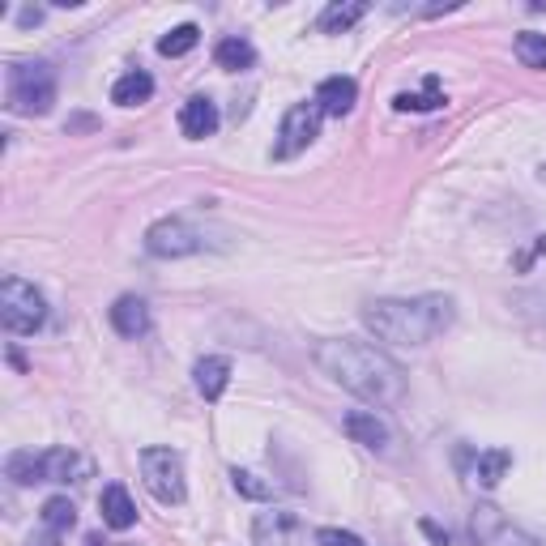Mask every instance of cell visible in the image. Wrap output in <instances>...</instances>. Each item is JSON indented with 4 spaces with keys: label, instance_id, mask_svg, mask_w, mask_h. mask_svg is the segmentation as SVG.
Here are the masks:
<instances>
[{
    "label": "cell",
    "instance_id": "1",
    "mask_svg": "<svg viewBox=\"0 0 546 546\" xmlns=\"http://www.w3.org/2000/svg\"><path fill=\"white\" fill-rule=\"evenodd\" d=\"M316 367L346 393H355L367 406H401L406 397V372L384 355L380 346L359 337H333L316 346Z\"/></svg>",
    "mask_w": 546,
    "mask_h": 546
},
{
    "label": "cell",
    "instance_id": "17",
    "mask_svg": "<svg viewBox=\"0 0 546 546\" xmlns=\"http://www.w3.org/2000/svg\"><path fill=\"white\" fill-rule=\"evenodd\" d=\"M150 94H154V77L150 73H124L116 86H111V103L116 107H141V103H150Z\"/></svg>",
    "mask_w": 546,
    "mask_h": 546
},
{
    "label": "cell",
    "instance_id": "12",
    "mask_svg": "<svg viewBox=\"0 0 546 546\" xmlns=\"http://www.w3.org/2000/svg\"><path fill=\"white\" fill-rule=\"evenodd\" d=\"M325 116H346V111H355L359 103V86L355 77H325V82L316 86V99H312Z\"/></svg>",
    "mask_w": 546,
    "mask_h": 546
},
{
    "label": "cell",
    "instance_id": "4",
    "mask_svg": "<svg viewBox=\"0 0 546 546\" xmlns=\"http://www.w3.org/2000/svg\"><path fill=\"white\" fill-rule=\"evenodd\" d=\"M43 320H47V299L43 291H35L26 278H5L0 282V325H5L9 333H35L43 329Z\"/></svg>",
    "mask_w": 546,
    "mask_h": 546
},
{
    "label": "cell",
    "instance_id": "5",
    "mask_svg": "<svg viewBox=\"0 0 546 546\" xmlns=\"http://www.w3.org/2000/svg\"><path fill=\"white\" fill-rule=\"evenodd\" d=\"M141 483L158 504H184V457L175 448H146L141 453Z\"/></svg>",
    "mask_w": 546,
    "mask_h": 546
},
{
    "label": "cell",
    "instance_id": "13",
    "mask_svg": "<svg viewBox=\"0 0 546 546\" xmlns=\"http://www.w3.org/2000/svg\"><path fill=\"white\" fill-rule=\"evenodd\" d=\"M111 329L120 337H146L150 333V308L137 295H120L111 303Z\"/></svg>",
    "mask_w": 546,
    "mask_h": 546
},
{
    "label": "cell",
    "instance_id": "24",
    "mask_svg": "<svg viewBox=\"0 0 546 546\" xmlns=\"http://www.w3.org/2000/svg\"><path fill=\"white\" fill-rule=\"evenodd\" d=\"M197 43H201V30L192 26V22H184V26H175L171 35H163V39H158V52L175 60V56H188V52H192V47H197Z\"/></svg>",
    "mask_w": 546,
    "mask_h": 546
},
{
    "label": "cell",
    "instance_id": "16",
    "mask_svg": "<svg viewBox=\"0 0 546 546\" xmlns=\"http://www.w3.org/2000/svg\"><path fill=\"white\" fill-rule=\"evenodd\" d=\"M90 474V461H82L73 448H52L47 453V483H82Z\"/></svg>",
    "mask_w": 546,
    "mask_h": 546
},
{
    "label": "cell",
    "instance_id": "21",
    "mask_svg": "<svg viewBox=\"0 0 546 546\" xmlns=\"http://www.w3.org/2000/svg\"><path fill=\"white\" fill-rule=\"evenodd\" d=\"M508 470H512V453H508V448H491V453H483V457L474 461V478L483 487H495Z\"/></svg>",
    "mask_w": 546,
    "mask_h": 546
},
{
    "label": "cell",
    "instance_id": "10",
    "mask_svg": "<svg viewBox=\"0 0 546 546\" xmlns=\"http://www.w3.org/2000/svg\"><path fill=\"white\" fill-rule=\"evenodd\" d=\"M346 436L355 444H363L367 453H380V457H393V444H397L393 427L384 423L376 410H350L346 414Z\"/></svg>",
    "mask_w": 546,
    "mask_h": 546
},
{
    "label": "cell",
    "instance_id": "28",
    "mask_svg": "<svg viewBox=\"0 0 546 546\" xmlns=\"http://www.w3.org/2000/svg\"><path fill=\"white\" fill-rule=\"evenodd\" d=\"M423 534L431 538V546H448V534H444V529H440L436 521H423Z\"/></svg>",
    "mask_w": 546,
    "mask_h": 546
},
{
    "label": "cell",
    "instance_id": "3",
    "mask_svg": "<svg viewBox=\"0 0 546 546\" xmlns=\"http://www.w3.org/2000/svg\"><path fill=\"white\" fill-rule=\"evenodd\" d=\"M5 103L18 116H47L56 103V73L47 64H13L5 82Z\"/></svg>",
    "mask_w": 546,
    "mask_h": 546
},
{
    "label": "cell",
    "instance_id": "7",
    "mask_svg": "<svg viewBox=\"0 0 546 546\" xmlns=\"http://www.w3.org/2000/svg\"><path fill=\"white\" fill-rule=\"evenodd\" d=\"M201 248H205L201 231L192 227V222H184V218H163V222H154V227L146 231V252L150 256H163V261L192 256V252H201Z\"/></svg>",
    "mask_w": 546,
    "mask_h": 546
},
{
    "label": "cell",
    "instance_id": "23",
    "mask_svg": "<svg viewBox=\"0 0 546 546\" xmlns=\"http://www.w3.org/2000/svg\"><path fill=\"white\" fill-rule=\"evenodd\" d=\"M393 107H397V111H436V107H444L440 82H436V77H427V82H423V94H397Z\"/></svg>",
    "mask_w": 546,
    "mask_h": 546
},
{
    "label": "cell",
    "instance_id": "15",
    "mask_svg": "<svg viewBox=\"0 0 546 546\" xmlns=\"http://www.w3.org/2000/svg\"><path fill=\"white\" fill-rule=\"evenodd\" d=\"M192 376H197V393L205 401H218L222 393H227V384H231V359L205 355L197 367H192Z\"/></svg>",
    "mask_w": 546,
    "mask_h": 546
},
{
    "label": "cell",
    "instance_id": "30",
    "mask_svg": "<svg viewBox=\"0 0 546 546\" xmlns=\"http://www.w3.org/2000/svg\"><path fill=\"white\" fill-rule=\"evenodd\" d=\"M60 542V534H52V529H47L43 538H30V546H56Z\"/></svg>",
    "mask_w": 546,
    "mask_h": 546
},
{
    "label": "cell",
    "instance_id": "26",
    "mask_svg": "<svg viewBox=\"0 0 546 546\" xmlns=\"http://www.w3.org/2000/svg\"><path fill=\"white\" fill-rule=\"evenodd\" d=\"M231 483L239 495H248V500H273V483H265V478L252 470H231Z\"/></svg>",
    "mask_w": 546,
    "mask_h": 546
},
{
    "label": "cell",
    "instance_id": "19",
    "mask_svg": "<svg viewBox=\"0 0 546 546\" xmlns=\"http://www.w3.org/2000/svg\"><path fill=\"white\" fill-rule=\"evenodd\" d=\"M5 474H9L18 487L47 483V453H13V457L5 461Z\"/></svg>",
    "mask_w": 546,
    "mask_h": 546
},
{
    "label": "cell",
    "instance_id": "22",
    "mask_svg": "<svg viewBox=\"0 0 546 546\" xmlns=\"http://www.w3.org/2000/svg\"><path fill=\"white\" fill-rule=\"evenodd\" d=\"M43 525L52 529V534H69L77 525V508H73L69 495H52V500L43 504Z\"/></svg>",
    "mask_w": 546,
    "mask_h": 546
},
{
    "label": "cell",
    "instance_id": "11",
    "mask_svg": "<svg viewBox=\"0 0 546 546\" xmlns=\"http://www.w3.org/2000/svg\"><path fill=\"white\" fill-rule=\"evenodd\" d=\"M180 133L188 141H205L218 133V103L205 99V94H197V99H188L180 107Z\"/></svg>",
    "mask_w": 546,
    "mask_h": 546
},
{
    "label": "cell",
    "instance_id": "20",
    "mask_svg": "<svg viewBox=\"0 0 546 546\" xmlns=\"http://www.w3.org/2000/svg\"><path fill=\"white\" fill-rule=\"evenodd\" d=\"M214 60H218V69H231V73L252 69V64H256V47H252L248 39L231 35V39H222V43L214 47Z\"/></svg>",
    "mask_w": 546,
    "mask_h": 546
},
{
    "label": "cell",
    "instance_id": "18",
    "mask_svg": "<svg viewBox=\"0 0 546 546\" xmlns=\"http://www.w3.org/2000/svg\"><path fill=\"white\" fill-rule=\"evenodd\" d=\"M367 18V0H337V5H329L325 13H320V30L325 35H342V30H350L355 22Z\"/></svg>",
    "mask_w": 546,
    "mask_h": 546
},
{
    "label": "cell",
    "instance_id": "8",
    "mask_svg": "<svg viewBox=\"0 0 546 546\" xmlns=\"http://www.w3.org/2000/svg\"><path fill=\"white\" fill-rule=\"evenodd\" d=\"M470 534H474L478 546H542V542L529 538L521 525H512L495 504H478V508H474Z\"/></svg>",
    "mask_w": 546,
    "mask_h": 546
},
{
    "label": "cell",
    "instance_id": "29",
    "mask_svg": "<svg viewBox=\"0 0 546 546\" xmlns=\"http://www.w3.org/2000/svg\"><path fill=\"white\" fill-rule=\"evenodd\" d=\"M82 546H124V542H107L103 534H86V542Z\"/></svg>",
    "mask_w": 546,
    "mask_h": 546
},
{
    "label": "cell",
    "instance_id": "9",
    "mask_svg": "<svg viewBox=\"0 0 546 546\" xmlns=\"http://www.w3.org/2000/svg\"><path fill=\"white\" fill-rule=\"evenodd\" d=\"M252 538L256 546H308V525H303L295 512H261L252 521Z\"/></svg>",
    "mask_w": 546,
    "mask_h": 546
},
{
    "label": "cell",
    "instance_id": "6",
    "mask_svg": "<svg viewBox=\"0 0 546 546\" xmlns=\"http://www.w3.org/2000/svg\"><path fill=\"white\" fill-rule=\"evenodd\" d=\"M320 120H325V111H320L316 103H295L291 111H286L278 141H273V158L286 163V158H295V154L308 150L312 141L320 137Z\"/></svg>",
    "mask_w": 546,
    "mask_h": 546
},
{
    "label": "cell",
    "instance_id": "27",
    "mask_svg": "<svg viewBox=\"0 0 546 546\" xmlns=\"http://www.w3.org/2000/svg\"><path fill=\"white\" fill-rule=\"evenodd\" d=\"M312 542L316 546H363V538L350 534V529H316Z\"/></svg>",
    "mask_w": 546,
    "mask_h": 546
},
{
    "label": "cell",
    "instance_id": "2",
    "mask_svg": "<svg viewBox=\"0 0 546 546\" xmlns=\"http://www.w3.org/2000/svg\"><path fill=\"white\" fill-rule=\"evenodd\" d=\"M457 316V303L448 295H414V299H376L363 308V325L376 333V342L389 346H427L440 337Z\"/></svg>",
    "mask_w": 546,
    "mask_h": 546
},
{
    "label": "cell",
    "instance_id": "25",
    "mask_svg": "<svg viewBox=\"0 0 546 546\" xmlns=\"http://www.w3.org/2000/svg\"><path fill=\"white\" fill-rule=\"evenodd\" d=\"M512 47H517V60L525 69H546V35H538V30H521Z\"/></svg>",
    "mask_w": 546,
    "mask_h": 546
},
{
    "label": "cell",
    "instance_id": "14",
    "mask_svg": "<svg viewBox=\"0 0 546 546\" xmlns=\"http://www.w3.org/2000/svg\"><path fill=\"white\" fill-rule=\"evenodd\" d=\"M99 512H103V525H107V529H120V534L137 525V504H133V495H128L120 483L103 487V495H99Z\"/></svg>",
    "mask_w": 546,
    "mask_h": 546
}]
</instances>
